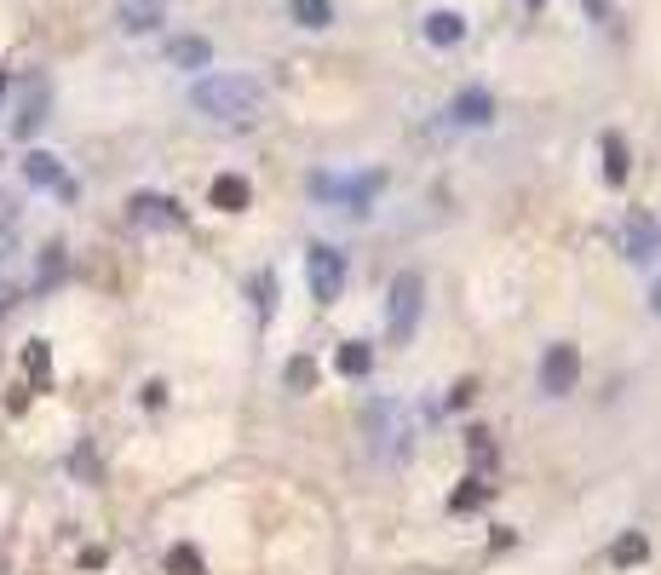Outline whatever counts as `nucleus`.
I'll return each instance as SVG.
<instances>
[{"label": "nucleus", "mask_w": 661, "mask_h": 575, "mask_svg": "<svg viewBox=\"0 0 661 575\" xmlns=\"http://www.w3.org/2000/svg\"><path fill=\"white\" fill-rule=\"evenodd\" d=\"M172 570H179V575H201V558L191 547H179V552H172Z\"/></svg>", "instance_id": "aec40b11"}, {"label": "nucleus", "mask_w": 661, "mask_h": 575, "mask_svg": "<svg viewBox=\"0 0 661 575\" xmlns=\"http://www.w3.org/2000/svg\"><path fill=\"white\" fill-rule=\"evenodd\" d=\"M311 380H317V368H311L305 357H293V363H288V385H311Z\"/></svg>", "instance_id": "6ab92c4d"}, {"label": "nucleus", "mask_w": 661, "mask_h": 575, "mask_svg": "<svg viewBox=\"0 0 661 575\" xmlns=\"http://www.w3.org/2000/svg\"><path fill=\"white\" fill-rule=\"evenodd\" d=\"M18 219H23V213H18V201H12L6 190H0V259L12 254V242H18Z\"/></svg>", "instance_id": "ddd939ff"}, {"label": "nucleus", "mask_w": 661, "mask_h": 575, "mask_svg": "<svg viewBox=\"0 0 661 575\" xmlns=\"http://www.w3.org/2000/svg\"><path fill=\"white\" fill-rule=\"evenodd\" d=\"M426 41L437 46V52L461 46V41H466V18H461L454 6H437V12H426Z\"/></svg>", "instance_id": "0eeeda50"}, {"label": "nucleus", "mask_w": 661, "mask_h": 575, "mask_svg": "<svg viewBox=\"0 0 661 575\" xmlns=\"http://www.w3.org/2000/svg\"><path fill=\"white\" fill-rule=\"evenodd\" d=\"M191 110L236 127V121H254L265 110V87L254 81V75H201V81L191 87Z\"/></svg>", "instance_id": "f257e3e1"}, {"label": "nucleus", "mask_w": 661, "mask_h": 575, "mask_svg": "<svg viewBox=\"0 0 661 575\" xmlns=\"http://www.w3.org/2000/svg\"><path fill=\"white\" fill-rule=\"evenodd\" d=\"M41 110H46V87L35 81V92H29V104H23V116H18V121H12V127H18V133L29 138V133H35V127H41V121H46Z\"/></svg>", "instance_id": "2eb2a0df"}, {"label": "nucleus", "mask_w": 661, "mask_h": 575, "mask_svg": "<svg viewBox=\"0 0 661 575\" xmlns=\"http://www.w3.org/2000/svg\"><path fill=\"white\" fill-rule=\"evenodd\" d=\"M604 179H610V184L627 179V150H621V138H604Z\"/></svg>", "instance_id": "f3484780"}, {"label": "nucleus", "mask_w": 661, "mask_h": 575, "mask_svg": "<svg viewBox=\"0 0 661 575\" xmlns=\"http://www.w3.org/2000/svg\"><path fill=\"white\" fill-rule=\"evenodd\" d=\"M627 558H644V541L638 535H627L621 547H616V564H627Z\"/></svg>", "instance_id": "412c9836"}, {"label": "nucleus", "mask_w": 661, "mask_h": 575, "mask_svg": "<svg viewBox=\"0 0 661 575\" xmlns=\"http://www.w3.org/2000/svg\"><path fill=\"white\" fill-rule=\"evenodd\" d=\"M288 12H293V23H305V29H328V18H334L328 0H288Z\"/></svg>", "instance_id": "f8f14e48"}, {"label": "nucleus", "mask_w": 661, "mask_h": 575, "mask_svg": "<svg viewBox=\"0 0 661 575\" xmlns=\"http://www.w3.org/2000/svg\"><path fill=\"white\" fill-rule=\"evenodd\" d=\"M133 219L138 225H179V208H172L167 196H138L133 201Z\"/></svg>", "instance_id": "9d476101"}, {"label": "nucleus", "mask_w": 661, "mask_h": 575, "mask_svg": "<svg viewBox=\"0 0 661 575\" xmlns=\"http://www.w3.org/2000/svg\"><path fill=\"white\" fill-rule=\"evenodd\" d=\"M529 6H541V0H529Z\"/></svg>", "instance_id": "b1692460"}, {"label": "nucleus", "mask_w": 661, "mask_h": 575, "mask_svg": "<svg viewBox=\"0 0 661 575\" xmlns=\"http://www.w3.org/2000/svg\"><path fill=\"white\" fill-rule=\"evenodd\" d=\"M621 254L627 259H656L661 254V219L656 213H627L621 219Z\"/></svg>", "instance_id": "7ed1b4c3"}, {"label": "nucleus", "mask_w": 661, "mask_h": 575, "mask_svg": "<svg viewBox=\"0 0 661 575\" xmlns=\"http://www.w3.org/2000/svg\"><path fill=\"white\" fill-rule=\"evenodd\" d=\"M155 18H162V6H155V0H133V6L121 12V23H127V29H155Z\"/></svg>", "instance_id": "dca6fc26"}, {"label": "nucleus", "mask_w": 661, "mask_h": 575, "mask_svg": "<svg viewBox=\"0 0 661 575\" xmlns=\"http://www.w3.org/2000/svg\"><path fill=\"white\" fill-rule=\"evenodd\" d=\"M305 276H311V293H317L322 305H334L345 293V259L334 254V247H322V242L305 254Z\"/></svg>", "instance_id": "f03ea898"}, {"label": "nucleus", "mask_w": 661, "mask_h": 575, "mask_svg": "<svg viewBox=\"0 0 661 575\" xmlns=\"http://www.w3.org/2000/svg\"><path fill=\"white\" fill-rule=\"evenodd\" d=\"M656 317H661V283H656Z\"/></svg>", "instance_id": "4be33fe9"}, {"label": "nucleus", "mask_w": 661, "mask_h": 575, "mask_svg": "<svg viewBox=\"0 0 661 575\" xmlns=\"http://www.w3.org/2000/svg\"><path fill=\"white\" fill-rule=\"evenodd\" d=\"M167 58H172L179 70H208V64H213V46L196 41V35H179V41H167Z\"/></svg>", "instance_id": "1a4fd4ad"}, {"label": "nucleus", "mask_w": 661, "mask_h": 575, "mask_svg": "<svg viewBox=\"0 0 661 575\" xmlns=\"http://www.w3.org/2000/svg\"><path fill=\"white\" fill-rule=\"evenodd\" d=\"M414 317H420V276L403 271L397 283H391V334L408 339L414 334Z\"/></svg>", "instance_id": "20e7f679"}, {"label": "nucleus", "mask_w": 661, "mask_h": 575, "mask_svg": "<svg viewBox=\"0 0 661 575\" xmlns=\"http://www.w3.org/2000/svg\"><path fill=\"white\" fill-rule=\"evenodd\" d=\"M374 449H380V455H391V438H397V449H403V414L391 409V403H380V409H374Z\"/></svg>", "instance_id": "9b49d317"}, {"label": "nucleus", "mask_w": 661, "mask_h": 575, "mask_svg": "<svg viewBox=\"0 0 661 575\" xmlns=\"http://www.w3.org/2000/svg\"><path fill=\"white\" fill-rule=\"evenodd\" d=\"M575 375H581V357L570 346H553V351L541 357V392L546 397H563L575 385Z\"/></svg>", "instance_id": "39448f33"}, {"label": "nucleus", "mask_w": 661, "mask_h": 575, "mask_svg": "<svg viewBox=\"0 0 661 575\" xmlns=\"http://www.w3.org/2000/svg\"><path fill=\"white\" fill-rule=\"evenodd\" d=\"M23 179H29V184H41V190H64V196H70L64 162H58V155H46V150H35V155L23 162Z\"/></svg>", "instance_id": "6e6552de"}, {"label": "nucleus", "mask_w": 661, "mask_h": 575, "mask_svg": "<svg viewBox=\"0 0 661 575\" xmlns=\"http://www.w3.org/2000/svg\"><path fill=\"white\" fill-rule=\"evenodd\" d=\"M340 368H345V375H368V351L357 346V339H351V346H340Z\"/></svg>", "instance_id": "a211bd4d"}, {"label": "nucleus", "mask_w": 661, "mask_h": 575, "mask_svg": "<svg viewBox=\"0 0 661 575\" xmlns=\"http://www.w3.org/2000/svg\"><path fill=\"white\" fill-rule=\"evenodd\" d=\"M449 116H454V127H489V121H495V98L483 87H466L461 98L449 104Z\"/></svg>", "instance_id": "423d86ee"}, {"label": "nucleus", "mask_w": 661, "mask_h": 575, "mask_svg": "<svg viewBox=\"0 0 661 575\" xmlns=\"http://www.w3.org/2000/svg\"><path fill=\"white\" fill-rule=\"evenodd\" d=\"M6 87H12V81H6V75H0V98H6Z\"/></svg>", "instance_id": "5701e85b"}, {"label": "nucleus", "mask_w": 661, "mask_h": 575, "mask_svg": "<svg viewBox=\"0 0 661 575\" xmlns=\"http://www.w3.org/2000/svg\"><path fill=\"white\" fill-rule=\"evenodd\" d=\"M213 201H219L225 213H242V208H247V184H242V179H219V184H213Z\"/></svg>", "instance_id": "4468645a"}]
</instances>
